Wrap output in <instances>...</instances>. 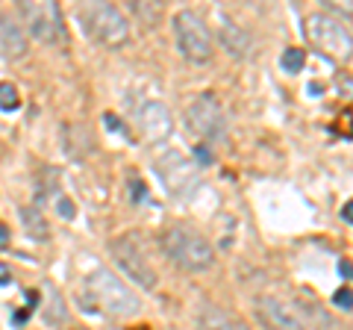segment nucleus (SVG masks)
<instances>
[{"label": "nucleus", "instance_id": "obj_1", "mask_svg": "<svg viewBox=\"0 0 353 330\" xmlns=\"http://www.w3.org/2000/svg\"><path fill=\"white\" fill-rule=\"evenodd\" d=\"M85 307L88 313H103L109 318H127L139 313V298L136 292H130V286H124L109 269H94L85 278L83 286ZM80 295V298H83Z\"/></svg>", "mask_w": 353, "mask_h": 330}, {"label": "nucleus", "instance_id": "obj_2", "mask_svg": "<svg viewBox=\"0 0 353 330\" xmlns=\"http://www.w3.org/2000/svg\"><path fill=\"white\" fill-rule=\"evenodd\" d=\"M162 251L176 269L201 274L215 266V251L209 239L189 224H171L162 233Z\"/></svg>", "mask_w": 353, "mask_h": 330}, {"label": "nucleus", "instance_id": "obj_3", "mask_svg": "<svg viewBox=\"0 0 353 330\" xmlns=\"http://www.w3.org/2000/svg\"><path fill=\"white\" fill-rule=\"evenodd\" d=\"M306 41L312 45L324 59L345 65L353 59V36L350 30L341 24V18L330 12H312L306 18Z\"/></svg>", "mask_w": 353, "mask_h": 330}, {"label": "nucleus", "instance_id": "obj_4", "mask_svg": "<svg viewBox=\"0 0 353 330\" xmlns=\"http://www.w3.org/2000/svg\"><path fill=\"white\" fill-rule=\"evenodd\" d=\"M77 18L101 48H124L130 41V21L112 3H85L77 9Z\"/></svg>", "mask_w": 353, "mask_h": 330}, {"label": "nucleus", "instance_id": "obj_5", "mask_svg": "<svg viewBox=\"0 0 353 330\" xmlns=\"http://www.w3.org/2000/svg\"><path fill=\"white\" fill-rule=\"evenodd\" d=\"M174 41L180 57L192 65H206L215 53V41L206 21L192 9H183V12L174 15Z\"/></svg>", "mask_w": 353, "mask_h": 330}, {"label": "nucleus", "instance_id": "obj_6", "mask_svg": "<svg viewBox=\"0 0 353 330\" xmlns=\"http://www.w3.org/2000/svg\"><path fill=\"white\" fill-rule=\"evenodd\" d=\"M185 124L197 139H206V142H218L221 136L227 133V115H224V106L215 95H197L194 101L185 109Z\"/></svg>", "mask_w": 353, "mask_h": 330}, {"label": "nucleus", "instance_id": "obj_7", "mask_svg": "<svg viewBox=\"0 0 353 330\" xmlns=\"http://www.w3.org/2000/svg\"><path fill=\"white\" fill-rule=\"evenodd\" d=\"M157 174L171 197H189L201 186V171L197 165L180 151H168L157 162Z\"/></svg>", "mask_w": 353, "mask_h": 330}, {"label": "nucleus", "instance_id": "obj_8", "mask_svg": "<svg viewBox=\"0 0 353 330\" xmlns=\"http://www.w3.org/2000/svg\"><path fill=\"white\" fill-rule=\"evenodd\" d=\"M18 15L24 18L30 36L44 41V45H57V41L65 39L62 12H59L57 3H50V0H44V3H30V0H21V3H18Z\"/></svg>", "mask_w": 353, "mask_h": 330}, {"label": "nucleus", "instance_id": "obj_9", "mask_svg": "<svg viewBox=\"0 0 353 330\" xmlns=\"http://www.w3.org/2000/svg\"><path fill=\"white\" fill-rule=\"evenodd\" d=\"M112 257L121 266V271H127V278L136 286H141V289H153V286H157V271H153V262L148 260L145 251H141L136 236H118L112 242Z\"/></svg>", "mask_w": 353, "mask_h": 330}, {"label": "nucleus", "instance_id": "obj_10", "mask_svg": "<svg viewBox=\"0 0 353 330\" xmlns=\"http://www.w3.org/2000/svg\"><path fill=\"white\" fill-rule=\"evenodd\" d=\"M256 316L265 330H315L301 307L277 295H262L256 301Z\"/></svg>", "mask_w": 353, "mask_h": 330}, {"label": "nucleus", "instance_id": "obj_11", "mask_svg": "<svg viewBox=\"0 0 353 330\" xmlns=\"http://www.w3.org/2000/svg\"><path fill=\"white\" fill-rule=\"evenodd\" d=\"M136 124H139V133L145 142H162V139H168L171 136V130H174V118L168 113V106L159 104V101H148L145 106L139 109V118H136Z\"/></svg>", "mask_w": 353, "mask_h": 330}, {"label": "nucleus", "instance_id": "obj_12", "mask_svg": "<svg viewBox=\"0 0 353 330\" xmlns=\"http://www.w3.org/2000/svg\"><path fill=\"white\" fill-rule=\"evenodd\" d=\"M0 53L6 59H24L27 57V36L15 21L0 15Z\"/></svg>", "mask_w": 353, "mask_h": 330}, {"label": "nucleus", "instance_id": "obj_13", "mask_svg": "<svg viewBox=\"0 0 353 330\" xmlns=\"http://www.w3.org/2000/svg\"><path fill=\"white\" fill-rule=\"evenodd\" d=\"M197 327L201 330H245L227 310H221V307H215V304H203L201 307Z\"/></svg>", "mask_w": 353, "mask_h": 330}, {"label": "nucleus", "instance_id": "obj_14", "mask_svg": "<svg viewBox=\"0 0 353 330\" xmlns=\"http://www.w3.org/2000/svg\"><path fill=\"white\" fill-rule=\"evenodd\" d=\"M221 41L233 57H248L250 53V36L230 18H221Z\"/></svg>", "mask_w": 353, "mask_h": 330}, {"label": "nucleus", "instance_id": "obj_15", "mask_svg": "<svg viewBox=\"0 0 353 330\" xmlns=\"http://www.w3.org/2000/svg\"><path fill=\"white\" fill-rule=\"evenodd\" d=\"M303 62H306V53L301 48H289V50H283V57H280V68L285 74H297L303 68Z\"/></svg>", "mask_w": 353, "mask_h": 330}, {"label": "nucleus", "instance_id": "obj_16", "mask_svg": "<svg viewBox=\"0 0 353 330\" xmlns=\"http://www.w3.org/2000/svg\"><path fill=\"white\" fill-rule=\"evenodd\" d=\"M24 224H27L30 236H36L39 242L48 239V224H44V218L39 215V210H24Z\"/></svg>", "mask_w": 353, "mask_h": 330}, {"label": "nucleus", "instance_id": "obj_17", "mask_svg": "<svg viewBox=\"0 0 353 330\" xmlns=\"http://www.w3.org/2000/svg\"><path fill=\"white\" fill-rule=\"evenodd\" d=\"M44 318H48L50 324H62L65 322V304L57 292H48V310H44Z\"/></svg>", "mask_w": 353, "mask_h": 330}, {"label": "nucleus", "instance_id": "obj_18", "mask_svg": "<svg viewBox=\"0 0 353 330\" xmlns=\"http://www.w3.org/2000/svg\"><path fill=\"white\" fill-rule=\"evenodd\" d=\"M21 106V97H18V89L12 83H0V109L3 113H12V109Z\"/></svg>", "mask_w": 353, "mask_h": 330}, {"label": "nucleus", "instance_id": "obj_19", "mask_svg": "<svg viewBox=\"0 0 353 330\" xmlns=\"http://www.w3.org/2000/svg\"><path fill=\"white\" fill-rule=\"evenodd\" d=\"M132 9H136V12H139L141 18H145V21H148V24H150V27H153V24H157V21H159V15H162V12H159V6H153V9H150V6H145V3H136V6H132Z\"/></svg>", "mask_w": 353, "mask_h": 330}, {"label": "nucleus", "instance_id": "obj_20", "mask_svg": "<svg viewBox=\"0 0 353 330\" xmlns=\"http://www.w3.org/2000/svg\"><path fill=\"white\" fill-rule=\"evenodd\" d=\"M333 301L341 307V310H353V289H347V286H345V289H339L333 295Z\"/></svg>", "mask_w": 353, "mask_h": 330}, {"label": "nucleus", "instance_id": "obj_21", "mask_svg": "<svg viewBox=\"0 0 353 330\" xmlns=\"http://www.w3.org/2000/svg\"><path fill=\"white\" fill-rule=\"evenodd\" d=\"M57 210L62 213V218H74V204L68 201V197H59V201H57Z\"/></svg>", "mask_w": 353, "mask_h": 330}, {"label": "nucleus", "instance_id": "obj_22", "mask_svg": "<svg viewBox=\"0 0 353 330\" xmlns=\"http://www.w3.org/2000/svg\"><path fill=\"white\" fill-rule=\"evenodd\" d=\"M12 283V271H9L6 262H0V286H9Z\"/></svg>", "mask_w": 353, "mask_h": 330}, {"label": "nucleus", "instance_id": "obj_23", "mask_svg": "<svg viewBox=\"0 0 353 330\" xmlns=\"http://www.w3.org/2000/svg\"><path fill=\"white\" fill-rule=\"evenodd\" d=\"M341 218H345L347 224H353V201H347L345 206H341Z\"/></svg>", "mask_w": 353, "mask_h": 330}, {"label": "nucleus", "instance_id": "obj_24", "mask_svg": "<svg viewBox=\"0 0 353 330\" xmlns=\"http://www.w3.org/2000/svg\"><path fill=\"white\" fill-rule=\"evenodd\" d=\"M103 121H106L109 130H118V118H115V115H103Z\"/></svg>", "mask_w": 353, "mask_h": 330}, {"label": "nucleus", "instance_id": "obj_25", "mask_svg": "<svg viewBox=\"0 0 353 330\" xmlns=\"http://www.w3.org/2000/svg\"><path fill=\"white\" fill-rule=\"evenodd\" d=\"M6 242H9V227L0 224V245H6Z\"/></svg>", "mask_w": 353, "mask_h": 330}, {"label": "nucleus", "instance_id": "obj_26", "mask_svg": "<svg viewBox=\"0 0 353 330\" xmlns=\"http://www.w3.org/2000/svg\"><path fill=\"white\" fill-rule=\"evenodd\" d=\"M341 271H345V274H347V278H353V269L347 266V262H345V266H341Z\"/></svg>", "mask_w": 353, "mask_h": 330}]
</instances>
